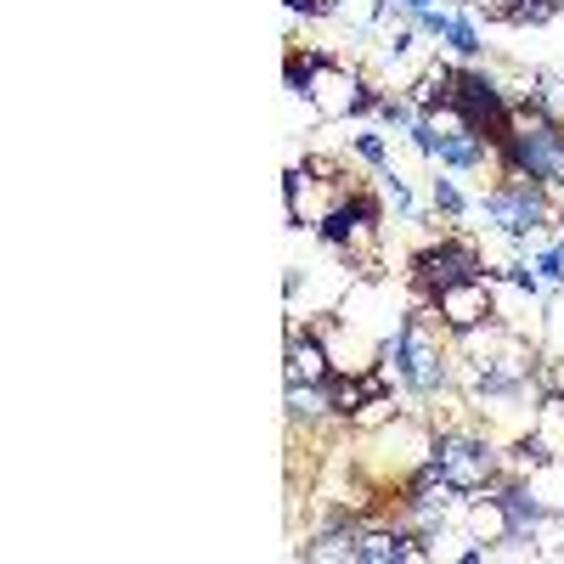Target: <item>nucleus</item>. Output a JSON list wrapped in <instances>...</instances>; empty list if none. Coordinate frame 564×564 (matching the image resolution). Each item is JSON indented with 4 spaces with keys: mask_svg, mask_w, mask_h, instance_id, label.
<instances>
[{
    "mask_svg": "<svg viewBox=\"0 0 564 564\" xmlns=\"http://www.w3.org/2000/svg\"><path fill=\"white\" fill-rule=\"evenodd\" d=\"M412 305H430L441 289H452V282H468V276H486V254L475 238H441L430 249L412 254Z\"/></svg>",
    "mask_w": 564,
    "mask_h": 564,
    "instance_id": "4",
    "label": "nucleus"
},
{
    "mask_svg": "<svg viewBox=\"0 0 564 564\" xmlns=\"http://www.w3.org/2000/svg\"><path fill=\"white\" fill-rule=\"evenodd\" d=\"M356 159H367L372 170H384V164H390V141H384L379 130H361V135H356Z\"/></svg>",
    "mask_w": 564,
    "mask_h": 564,
    "instance_id": "19",
    "label": "nucleus"
},
{
    "mask_svg": "<svg viewBox=\"0 0 564 564\" xmlns=\"http://www.w3.org/2000/svg\"><path fill=\"white\" fill-rule=\"evenodd\" d=\"M558 226H564V215H558Z\"/></svg>",
    "mask_w": 564,
    "mask_h": 564,
    "instance_id": "26",
    "label": "nucleus"
},
{
    "mask_svg": "<svg viewBox=\"0 0 564 564\" xmlns=\"http://www.w3.org/2000/svg\"><path fill=\"white\" fill-rule=\"evenodd\" d=\"M412 29L430 34V40H446V34H452V12H446V7H441V12H435V7H430V12H412Z\"/></svg>",
    "mask_w": 564,
    "mask_h": 564,
    "instance_id": "21",
    "label": "nucleus"
},
{
    "mask_svg": "<svg viewBox=\"0 0 564 564\" xmlns=\"http://www.w3.org/2000/svg\"><path fill=\"white\" fill-rule=\"evenodd\" d=\"M480 215L491 220V231H502L508 243H520V238H536V231L558 226L564 204L553 198V186H542L520 170H502V181L480 198Z\"/></svg>",
    "mask_w": 564,
    "mask_h": 564,
    "instance_id": "2",
    "label": "nucleus"
},
{
    "mask_svg": "<svg viewBox=\"0 0 564 564\" xmlns=\"http://www.w3.org/2000/svg\"><path fill=\"white\" fill-rule=\"evenodd\" d=\"M536 345H542V356H564V289L542 300V322H536Z\"/></svg>",
    "mask_w": 564,
    "mask_h": 564,
    "instance_id": "13",
    "label": "nucleus"
},
{
    "mask_svg": "<svg viewBox=\"0 0 564 564\" xmlns=\"http://www.w3.org/2000/svg\"><path fill=\"white\" fill-rule=\"evenodd\" d=\"M463 525H468V542H480L486 553L491 547H502V542H513V520H508V508H502V497L497 491H475L468 497V508H463Z\"/></svg>",
    "mask_w": 564,
    "mask_h": 564,
    "instance_id": "9",
    "label": "nucleus"
},
{
    "mask_svg": "<svg viewBox=\"0 0 564 564\" xmlns=\"http://www.w3.org/2000/svg\"><path fill=\"white\" fill-rule=\"evenodd\" d=\"M446 45H452L457 57H468V63H475V57L486 52V40H480V23H475V7L452 12V34H446Z\"/></svg>",
    "mask_w": 564,
    "mask_h": 564,
    "instance_id": "14",
    "label": "nucleus"
},
{
    "mask_svg": "<svg viewBox=\"0 0 564 564\" xmlns=\"http://www.w3.org/2000/svg\"><path fill=\"white\" fill-rule=\"evenodd\" d=\"M497 159H502V170H520V175L553 186V198L564 204V124H553L536 102H520L508 113Z\"/></svg>",
    "mask_w": 564,
    "mask_h": 564,
    "instance_id": "1",
    "label": "nucleus"
},
{
    "mask_svg": "<svg viewBox=\"0 0 564 564\" xmlns=\"http://www.w3.org/2000/svg\"><path fill=\"white\" fill-rule=\"evenodd\" d=\"M361 90H367V74L339 63V57H322L311 63V79H305V108L316 119H356V102H361Z\"/></svg>",
    "mask_w": 564,
    "mask_h": 564,
    "instance_id": "5",
    "label": "nucleus"
},
{
    "mask_svg": "<svg viewBox=\"0 0 564 564\" xmlns=\"http://www.w3.org/2000/svg\"><path fill=\"white\" fill-rule=\"evenodd\" d=\"M339 7H356V0H339Z\"/></svg>",
    "mask_w": 564,
    "mask_h": 564,
    "instance_id": "25",
    "label": "nucleus"
},
{
    "mask_svg": "<svg viewBox=\"0 0 564 564\" xmlns=\"http://www.w3.org/2000/svg\"><path fill=\"white\" fill-rule=\"evenodd\" d=\"M401 90L412 97V108H417V113H435V108H446V102L457 97V68H452V63H423Z\"/></svg>",
    "mask_w": 564,
    "mask_h": 564,
    "instance_id": "10",
    "label": "nucleus"
},
{
    "mask_svg": "<svg viewBox=\"0 0 564 564\" xmlns=\"http://www.w3.org/2000/svg\"><path fill=\"white\" fill-rule=\"evenodd\" d=\"M452 108H463V119L475 124L480 135H491V141H502L508 113H513L502 79L486 74V68H457V97H452Z\"/></svg>",
    "mask_w": 564,
    "mask_h": 564,
    "instance_id": "6",
    "label": "nucleus"
},
{
    "mask_svg": "<svg viewBox=\"0 0 564 564\" xmlns=\"http://www.w3.org/2000/svg\"><path fill=\"white\" fill-rule=\"evenodd\" d=\"M558 7H564V0H520V7H508L502 23H513V29H542V23L558 18Z\"/></svg>",
    "mask_w": 564,
    "mask_h": 564,
    "instance_id": "15",
    "label": "nucleus"
},
{
    "mask_svg": "<svg viewBox=\"0 0 564 564\" xmlns=\"http://www.w3.org/2000/svg\"><path fill=\"white\" fill-rule=\"evenodd\" d=\"M435 463H441V475L446 486H457L463 497H475L486 491L497 475H502V452L491 435H475V430H463V423H452V430H435Z\"/></svg>",
    "mask_w": 564,
    "mask_h": 564,
    "instance_id": "3",
    "label": "nucleus"
},
{
    "mask_svg": "<svg viewBox=\"0 0 564 564\" xmlns=\"http://www.w3.org/2000/svg\"><path fill=\"white\" fill-rule=\"evenodd\" d=\"M430 7H435V0H395V12H406V18L412 12H430Z\"/></svg>",
    "mask_w": 564,
    "mask_h": 564,
    "instance_id": "24",
    "label": "nucleus"
},
{
    "mask_svg": "<svg viewBox=\"0 0 564 564\" xmlns=\"http://www.w3.org/2000/svg\"><path fill=\"white\" fill-rule=\"evenodd\" d=\"M379 119H384V124H395V130L406 135V130H412L423 113L412 108V97H406V90H395V97H384V102H379Z\"/></svg>",
    "mask_w": 564,
    "mask_h": 564,
    "instance_id": "18",
    "label": "nucleus"
},
{
    "mask_svg": "<svg viewBox=\"0 0 564 564\" xmlns=\"http://www.w3.org/2000/svg\"><path fill=\"white\" fill-rule=\"evenodd\" d=\"M289 12H294V18L322 23V18H334V12H339V0H289Z\"/></svg>",
    "mask_w": 564,
    "mask_h": 564,
    "instance_id": "22",
    "label": "nucleus"
},
{
    "mask_svg": "<svg viewBox=\"0 0 564 564\" xmlns=\"http://www.w3.org/2000/svg\"><path fill=\"white\" fill-rule=\"evenodd\" d=\"M289 417L294 423H322V417H334V390L327 384H305V379H289Z\"/></svg>",
    "mask_w": 564,
    "mask_h": 564,
    "instance_id": "12",
    "label": "nucleus"
},
{
    "mask_svg": "<svg viewBox=\"0 0 564 564\" xmlns=\"http://www.w3.org/2000/svg\"><path fill=\"white\" fill-rule=\"evenodd\" d=\"M356 531H361V520L356 525H322L300 542V558L305 564H356Z\"/></svg>",
    "mask_w": 564,
    "mask_h": 564,
    "instance_id": "11",
    "label": "nucleus"
},
{
    "mask_svg": "<svg viewBox=\"0 0 564 564\" xmlns=\"http://www.w3.org/2000/svg\"><path fill=\"white\" fill-rule=\"evenodd\" d=\"M390 417H395V395H379V401H367L356 412V430H384Z\"/></svg>",
    "mask_w": 564,
    "mask_h": 564,
    "instance_id": "20",
    "label": "nucleus"
},
{
    "mask_svg": "<svg viewBox=\"0 0 564 564\" xmlns=\"http://www.w3.org/2000/svg\"><path fill=\"white\" fill-rule=\"evenodd\" d=\"M463 7H475V18H508V7H520V0H463Z\"/></svg>",
    "mask_w": 564,
    "mask_h": 564,
    "instance_id": "23",
    "label": "nucleus"
},
{
    "mask_svg": "<svg viewBox=\"0 0 564 564\" xmlns=\"http://www.w3.org/2000/svg\"><path fill=\"white\" fill-rule=\"evenodd\" d=\"M430 198H435V209H441L446 220L468 215V198H463V186H457V181H446V175H435V181H430Z\"/></svg>",
    "mask_w": 564,
    "mask_h": 564,
    "instance_id": "16",
    "label": "nucleus"
},
{
    "mask_svg": "<svg viewBox=\"0 0 564 564\" xmlns=\"http://www.w3.org/2000/svg\"><path fill=\"white\" fill-rule=\"evenodd\" d=\"M536 108H542L553 124H564V79H558V74H536Z\"/></svg>",
    "mask_w": 564,
    "mask_h": 564,
    "instance_id": "17",
    "label": "nucleus"
},
{
    "mask_svg": "<svg viewBox=\"0 0 564 564\" xmlns=\"http://www.w3.org/2000/svg\"><path fill=\"white\" fill-rule=\"evenodd\" d=\"M430 305H435L446 334H468V327L491 322V271L486 276H468V282H452V289H441Z\"/></svg>",
    "mask_w": 564,
    "mask_h": 564,
    "instance_id": "7",
    "label": "nucleus"
},
{
    "mask_svg": "<svg viewBox=\"0 0 564 564\" xmlns=\"http://www.w3.org/2000/svg\"><path fill=\"white\" fill-rule=\"evenodd\" d=\"M282 361H289V379H305V384L334 379V350H327V339L316 327H300L294 316H289V350H282Z\"/></svg>",
    "mask_w": 564,
    "mask_h": 564,
    "instance_id": "8",
    "label": "nucleus"
}]
</instances>
